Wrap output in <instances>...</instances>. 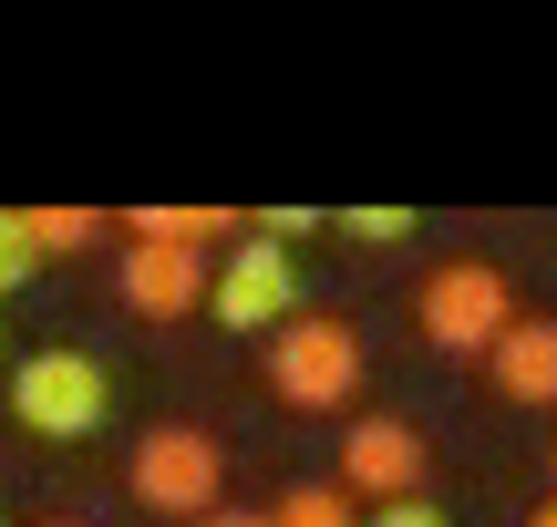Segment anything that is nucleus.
Listing matches in <instances>:
<instances>
[{
  "label": "nucleus",
  "instance_id": "9d476101",
  "mask_svg": "<svg viewBox=\"0 0 557 527\" xmlns=\"http://www.w3.org/2000/svg\"><path fill=\"white\" fill-rule=\"evenodd\" d=\"M269 527H361V517H351V487H289Z\"/></svg>",
  "mask_w": 557,
  "mask_h": 527
},
{
  "label": "nucleus",
  "instance_id": "f257e3e1",
  "mask_svg": "<svg viewBox=\"0 0 557 527\" xmlns=\"http://www.w3.org/2000/svg\"><path fill=\"white\" fill-rule=\"evenodd\" d=\"M413 321H423L434 352H485V363H496V342L517 331V290H506L496 259H444V269H423Z\"/></svg>",
  "mask_w": 557,
  "mask_h": 527
},
{
  "label": "nucleus",
  "instance_id": "f3484780",
  "mask_svg": "<svg viewBox=\"0 0 557 527\" xmlns=\"http://www.w3.org/2000/svg\"><path fill=\"white\" fill-rule=\"evenodd\" d=\"M52 527H83V517H52Z\"/></svg>",
  "mask_w": 557,
  "mask_h": 527
},
{
  "label": "nucleus",
  "instance_id": "dca6fc26",
  "mask_svg": "<svg viewBox=\"0 0 557 527\" xmlns=\"http://www.w3.org/2000/svg\"><path fill=\"white\" fill-rule=\"evenodd\" d=\"M527 527H557V497H547V507H527Z\"/></svg>",
  "mask_w": 557,
  "mask_h": 527
},
{
  "label": "nucleus",
  "instance_id": "ddd939ff",
  "mask_svg": "<svg viewBox=\"0 0 557 527\" xmlns=\"http://www.w3.org/2000/svg\"><path fill=\"white\" fill-rule=\"evenodd\" d=\"M310 228H320V207H259V238H278V248L310 238Z\"/></svg>",
  "mask_w": 557,
  "mask_h": 527
},
{
  "label": "nucleus",
  "instance_id": "f03ea898",
  "mask_svg": "<svg viewBox=\"0 0 557 527\" xmlns=\"http://www.w3.org/2000/svg\"><path fill=\"white\" fill-rule=\"evenodd\" d=\"M11 414H21L32 434H52V445H73V434H103V414H114V372H103L94 352L52 342V352H32V363L11 372Z\"/></svg>",
  "mask_w": 557,
  "mask_h": 527
},
{
  "label": "nucleus",
  "instance_id": "2eb2a0df",
  "mask_svg": "<svg viewBox=\"0 0 557 527\" xmlns=\"http://www.w3.org/2000/svg\"><path fill=\"white\" fill-rule=\"evenodd\" d=\"M207 527H269V517H248V507H218V517H207Z\"/></svg>",
  "mask_w": 557,
  "mask_h": 527
},
{
  "label": "nucleus",
  "instance_id": "39448f33",
  "mask_svg": "<svg viewBox=\"0 0 557 527\" xmlns=\"http://www.w3.org/2000/svg\"><path fill=\"white\" fill-rule=\"evenodd\" d=\"M207 310H218L227 331H289L299 321V269H289V248L248 228V238L218 259V301H207Z\"/></svg>",
  "mask_w": 557,
  "mask_h": 527
},
{
  "label": "nucleus",
  "instance_id": "6e6552de",
  "mask_svg": "<svg viewBox=\"0 0 557 527\" xmlns=\"http://www.w3.org/2000/svg\"><path fill=\"white\" fill-rule=\"evenodd\" d=\"M496 393L506 404H557V321H517L496 342Z\"/></svg>",
  "mask_w": 557,
  "mask_h": 527
},
{
  "label": "nucleus",
  "instance_id": "9b49d317",
  "mask_svg": "<svg viewBox=\"0 0 557 527\" xmlns=\"http://www.w3.org/2000/svg\"><path fill=\"white\" fill-rule=\"evenodd\" d=\"M341 238H351V248H403V238H413V207H351Z\"/></svg>",
  "mask_w": 557,
  "mask_h": 527
},
{
  "label": "nucleus",
  "instance_id": "0eeeda50",
  "mask_svg": "<svg viewBox=\"0 0 557 527\" xmlns=\"http://www.w3.org/2000/svg\"><path fill=\"white\" fill-rule=\"evenodd\" d=\"M341 487L372 497V507H403V497H423V434L403 425V414H361V425L341 434Z\"/></svg>",
  "mask_w": 557,
  "mask_h": 527
},
{
  "label": "nucleus",
  "instance_id": "20e7f679",
  "mask_svg": "<svg viewBox=\"0 0 557 527\" xmlns=\"http://www.w3.org/2000/svg\"><path fill=\"white\" fill-rule=\"evenodd\" d=\"M218 476H227V455H218V434L207 425H156L135 445V497L156 517H218Z\"/></svg>",
  "mask_w": 557,
  "mask_h": 527
},
{
  "label": "nucleus",
  "instance_id": "423d86ee",
  "mask_svg": "<svg viewBox=\"0 0 557 527\" xmlns=\"http://www.w3.org/2000/svg\"><path fill=\"white\" fill-rule=\"evenodd\" d=\"M114 290H124V310H135V321H186L197 301H218V269H207V248H176V238H124Z\"/></svg>",
  "mask_w": 557,
  "mask_h": 527
},
{
  "label": "nucleus",
  "instance_id": "1a4fd4ad",
  "mask_svg": "<svg viewBox=\"0 0 557 527\" xmlns=\"http://www.w3.org/2000/svg\"><path fill=\"white\" fill-rule=\"evenodd\" d=\"M21 218H32V248H41V259H73V248L103 238V207H21Z\"/></svg>",
  "mask_w": 557,
  "mask_h": 527
},
{
  "label": "nucleus",
  "instance_id": "7ed1b4c3",
  "mask_svg": "<svg viewBox=\"0 0 557 527\" xmlns=\"http://www.w3.org/2000/svg\"><path fill=\"white\" fill-rule=\"evenodd\" d=\"M269 393L289 414H341L361 393V331L331 321V310H299L278 331V352H269Z\"/></svg>",
  "mask_w": 557,
  "mask_h": 527
},
{
  "label": "nucleus",
  "instance_id": "f8f14e48",
  "mask_svg": "<svg viewBox=\"0 0 557 527\" xmlns=\"http://www.w3.org/2000/svg\"><path fill=\"white\" fill-rule=\"evenodd\" d=\"M32 259H41V248H32V218H21V207H0V290L32 280Z\"/></svg>",
  "mask_w": 557,
  "mask_h": 527
},
{
  "label": "nucleus",
  "instance_id": "4468645a",
  "mask_svg": "<svg viewBox=\"0 0 557 527\" xmlns=\"http://www.w3.org/2000/svg\"><path fill=\"white\" fill-rule=\"evenodd\" d=\"M361 527H444V507H434V497H403V507H372Z\"/></svg>",
  "mask_w": 557,
  "mask_h": 527
}]
</instances>
